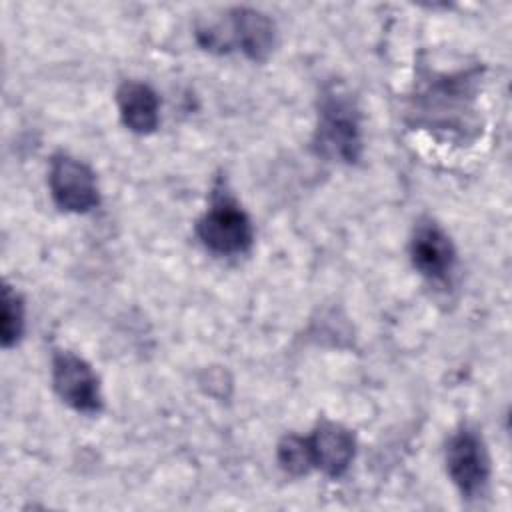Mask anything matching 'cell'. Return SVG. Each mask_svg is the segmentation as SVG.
I'll return each mask as SVG.
<instances>
[{
	"label": "cell",
	"mask_w": 512,
	"mask_h": 512,
	"mask_svg": "<svg viewBox=\"0 0 512 512\" xmlns=\"http://www.w3.org/2000/svg\"><path fill=\"white\" fill-rule=\"evenodd\" d=\"M314 146L320 156L334 162L350 164L362 154L360 112L342 86H330L320 96Z\"/></svg>",
	"instance_id": "6da1fadb"
},
{
	"label": "cell",
	"mask_w": 512,
	"mask_h": 512,
	"mask_svg": "<svg viewBox=\"0 0 512 512\" xmlns=\"http://www.w3.org/2000/svg\"><path fill=\"white\" fill-rule=\"evenodd\" d=\"M202 244L222 256H234L250 250L254 228L242 206L226 192L216 190L210 208L196 224Z\"/></svg>",
	"instance_id": "7a4b0ae2"
},
{
	"label": "cell",
	"mask_w": 512,
	"mask_h": 512,
	"mask_svg": "<svg viewBox=\"0 0 512 512\" xmlns=\"http://www.w3.org/2000/svg\"><path fill=\"white\" fill-rule=\"evenodd\" d=\"M446 468L462 496H478L490 476V460L476 430L464 426L446 444Z\"/></svg>",
	"instance_id": "3957f363"
},
{
	"label": "cell",
	"mask_w": 512,
	"mask_h": 512,
	"mask_svg": "<svg viewBox=\"0 0 512 512\" xmlns=\"http://www.w3.org/2000/svg\"><path fill=\"white\" fill-rule=\"evenodd\" d=\"M48 184L54 202L66 212L84 214L100 202L94 172L68 154H56L52 158Z\"/></svg>",
	"instance_id": "277c9868"
},
{
	"label": "cell",
	"mask_w": 512,
	"mask_h": 512,
	"mask_svg": "<svg viewBox=\"0 0 512 512\" xmlns=\"http://www.w3.org/2000/svg\"><path fill=\"white\" fill-rule=\"evenodd\" d=\"M52 382L56 394L70 408L94 414L102 408L100 386L90 364L70 350H58L52 356Z\"/></svg>",
	"instance_id": "5b68a950"
},
{
	"label": "cell",
	"mask_w": 512,
	"mask_h": 512,
	"mask_svg": "<svg viewBox=\"0 0 512 512\" xmlns=\"http://www.w3.org/2000/svg\"><path fill=\"white\" fill-rule=\"evenodd\" d=\"M410 258L414 268L434 280H446L456 264V250L450 236L432 220L416 226L410 240Z\"/></svg>",
	"instance_id": "8992f818"
},
{
	"label": "cell",
	"mask_w": 512,
	"mask_h": 512,
	"mask_svg": "<svg viewBox=\"0 0 512 512\" xmlns=\"http://www.w3.org/2000/svg\"><path fill=\"white\" fill-rule=\"evenodd\" d=\"M310 454L314 468H320L326 476H342L354 458V436L342 424L324 420L320 422L312 436H308Z\"/></svg>",
	"instance_id": "52a82bcc"
},
{
	"label": "cell",
	"mask_w": 512,
	"mask_h": 512,
	"mask_svg": "<svg viewBox=\"0 0 512 512\" xmlns=\"http://www.w3.org/2000/svg\"><path fill=\"white\" fill-rule=\"evenodd\" d=\"M120 118L126 128L136 134H150L160 122V100L156 92L136 80L124 82L116 92Z\"/></svg>",
	"instance_id": "ba28073f"
},
{
	"label": "cell",
	"mask_w": 512,
	"mask_h": 512,
	"mask_svg": "<svg viewBox=\"0 0 512 512\" xmlns=\"http://www.w3.org/2000/svg\"><path fill=\"white\" fill-rule=\"evenodd\" d=\"M230 42L252 60H266L274 46V22L252 8H238L230 16Z\"/></svg>",
	"instance_id": "9c48e42d"
},
{
	"label": "cell",
	"mask_w": 512,
	"mask_h": 512,
	"mask_svg": "<svg viewBox=\"0 0 512 512\" xmlns=\"http://www.w3.org/2000/svg\"><path fill=\"white\" fill-rule=\"evenodd\" d=\"M278 464L284 472L292 476H302L310 468H314L308 438H302L296 434L284 436L278 444Z\"/></svg>",
	"instance_id": "30bf717a"
},
{
	"label": "cell",
	"mask_w": 512,
	"mask_h": 512,
	"mask_svg": "<svg viewBox=\"0 0 512 512\" xmlns=\"http://www.w3.org/2000/svg\"><path fill=\"white\" fill-rule=\"evenodd\" d=\"M2 344L8 348L16 344L24 332V302L18 292H14L8 284L2 288Z\"/></svg>",
	"instance_id": "8fae6325"
}]
</instances>
